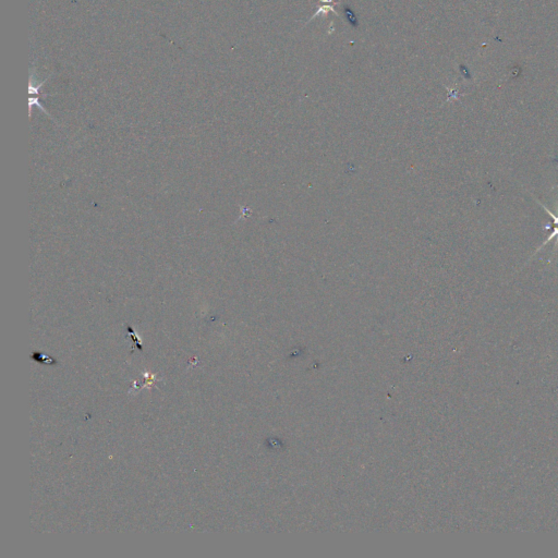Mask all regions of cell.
Returning a JSON list of instances; mask_svg holds the SVG:
<instances>
[{
	"mask_svg": "<svg viewBox=\"0 0 558 558\" xmlns=\"http://www.w3.org/2000/svg\"><path fill=\"white\" fill-rule=\"evenodd\" d=\"M342 11H344L346 20L349 22V24L352 27L356 28L359 26V19H358V17H356V14L354 11V9H352L349 4H345L344 8H342Z\"/></svg>",
	"mask_w": 558,
	"mask_h": 558,
	"instance_id": "cell-1",
	"label": "cell"
},
{
	"mask_svg": "<svg viewBox=\"0 0 558 558\" xmlns=\"http://www.w3.org/2000/svg\"><path fill=\"white\" fill-rule=\"evenodd\" d=\"M552 219H553V220H554V225H555V228H554V230H553V231H552V233L550 234V236H548V237H547V239L545 240V242L542 244L541 248H543V247H544V246H546V244H547L548 242H550V241H552V240H553V239H554V238H557V240H558V220H557L556 218H554V217H552ZM541 248H540V249H537V251H538V250H541Z\"/></svg>",
	"mask_w": 558,
	"mask_h": 558,
	"instance_id": "cell-2",
	"label": "cell"
}]
</instances>
